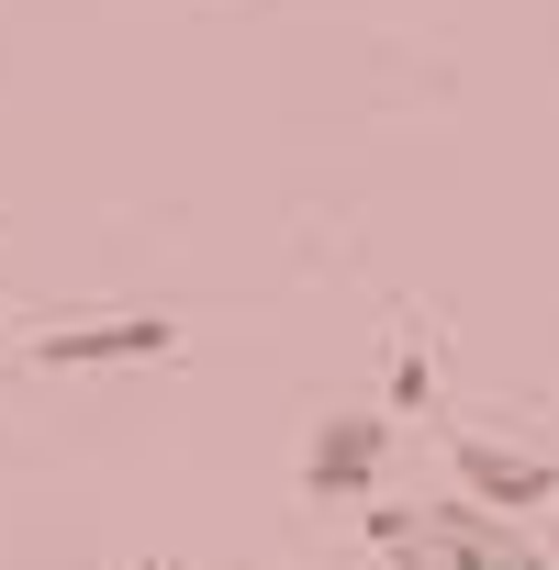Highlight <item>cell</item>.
<instances>
[{
  "label": "cell",
  "mask_w": 559,
  "mask_h": 570,
  "mask_svg": "<svg viewBox=\"0 0 559 570\" xmlns=\"http://www.w3.org/2000/svg\"><path fill=\"white\" fill-rule=\"evenodd\" d=\"M179 314H101V325H46L23 358L35 370H124V358H168Z\"/></svg>",
  "instance_id": "2"
},
{
  "label": "cell",
  "mask_w": 559,
  "mask_h": 570,
  "mask_svg": "<svg viewBox=\"0 0 559 570\" xmlns=\"http://www.w3.org/2000/svg\"><path fill=\"white\" fill-rule=\"evenodd\" d=\"M370 548L403 559V570H559L548 548H526L514 514H492V503H470V492H448V503H425V514L381 503V514H370Z\"/></svg>",
  "instance_id": "1"
},
{
  "label": "cell",
  "mask_w": 559,
  "mask_h": 570,
  "mask_svg": "<svg viewBox=\"0 0 559 570\" xmlns=\"http://www.w3.org/2000/svg\"><path fill=\"white\" fill-rule=\"evenodd\" d=\"M448 470H459V492H470V503H492V514H537V503L559 492V470H548V459L492 448V436H448Z\"/></svg>",
  "instance_id": "3"
},
{
  "label": "cell",
  "mask_w": 559,
  "mask_h": 570,
  "mask_svg": "<svg viewBox=\"0 0 559 570\" xmlns=\"http://www.w3.org/2000/svg\"><path fill=\"white\" fill-rule=\"evenodd\" d=\"M135 570H157V559H135Z\"/></svg>",
  "instance_id": "5"
},
{
  "label": "cell",
  "mask_w": 559,
  "mask_h": 570,
  "mask_svg": "<svg viewBox=\"0 0 559 570\" xmlns=\"http://www.w3.org/2000/svg\"><path fill=\"white\" fill-rule=\"evenodd\" d=\"M381 448H392L381 414H336V425H314V448H303V492H314V503L370 492V481H381Z\"/></svg>",
  "instance_id": "4"
}]
</instances>
